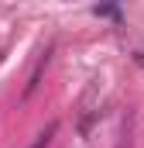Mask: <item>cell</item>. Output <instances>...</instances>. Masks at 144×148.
<instances>
[{"label": "cell", "mask_w": 144, "mask_h": 148, "mask_svg": "<svg viewBox=\"0 0 144 148\" xmlns=\"http://www.w3.org/2000/svg\"><path fill=\"white\" fill-rule=\"evenodd\" d=\"M134 62H137V66L144 69V52H137V55H134Z\"/></svg>", "instance_id": "cell-1"}]
</instances>
